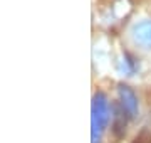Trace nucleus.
<instances>
[{
    "instance_id": "1",
    "label": "nucleus",
    "mask_w": 151,
    "mask_h": 143,
    "mask_svg": "<svg viewBox=\"0 0 151 143\" xmlns=\"http://www.w3.org/2000/svg\"><path fill=\"white\" fill-rule=\"evenodd\" d=\"M111 120V106L104 93H96L91 105V143H101L104 130Z\"/></svg>"
},
{
    "instance_id": "2",
    "label": "nucleus",
    "mask_w": 151,
    "mask_h": 143,
    "mask_svg": "<svg viewBox=\"0 0 151 143\" xmlns=\"http://www.w3.org/2000/svg\"><path fill=\"white\" fill-rule=\"evenodd\" d=\"M118 98L121 110L126 113L128 118H136L138 111H139V105H138V96L128 84H119L118 86Z\"/></svg>"
},
{
    "instance_id": "3",
    "label": "nucleus",
    "mask_w": 151,
    "mask_h": 143,
    "mask_svg": "<svg viewBox=\"0 0 151 143\" xmlns=\"http://www.w3.org/2000/svg\"><path fill=\"white\" fill-rule=\"evenodd\" d=\"M131 37L136 46L143 49H151V19L134 24L131 29Z\"/></svg>"
},
{
    "instance_id": "4",
    "label": "nucleus",
    "mask_w": 151,
    "mask_h": 143,
    "mask_svg": "<svg viewBox=\"0 0 151 143\" xmlns=\"http://www.w3.org/2000/svg\"><path fill=\"white\" fill-rule=\"evenodd\" d=\"M114 118H116V121H114V133L118 136H121V135H124V128H126V113L123 110H118Z\"/></svg>"
},
{
    "instance_id": "5",
    "label": "nucleus",
    "mask_w": 151,
    "mask_h": 143,
    "mask_svg": "<svg viewBox=\"0 0 151 143\" xmlns=\"http://www.w3.org/2000/svg\"><path fill=\"white\" fill-rule=\"evenodd\" d=\"M134 143H151V135H148L146 131H141L134 138Z\"/></svg>"
}]
</instances>
